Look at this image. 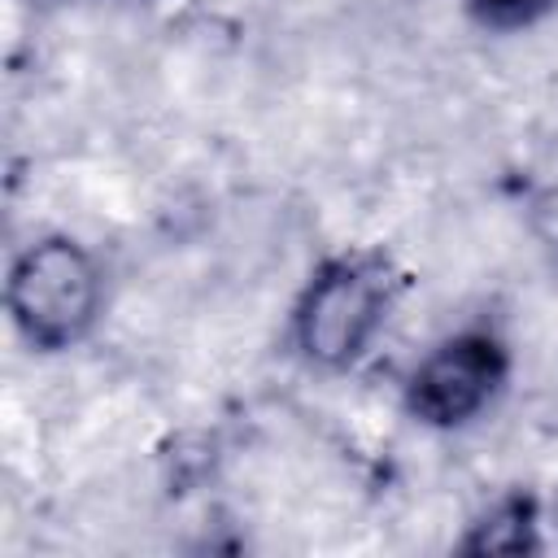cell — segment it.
<instances>
[{
	"label": "cell",
	"instance_id": "3957f363",
	"mask_svg": "<svg viewBox=\"0 0 558 558\" xmlns=\"http://www.w3.org/2000/svg\"><path fill=\"white\" fill-rule=\"evenodd\" d=\"M506 379V349L488 331H462L445 340L410 375V414L432 427H453L480 414Z\"/></svg>",
	"mask_w": 558,
	"mask_h": 558
},
{
	"label": "cell",
	"instance_id": "277c9868",
	"mask_svg": "<svg viewBox=\"0 0 558 558\" xmlns=\"http://www.w3.org/2000/svg\"><path fill=\"white\" fill-rule=\"evenodd\" d=\"M471 554H532L536 549V506L532 497H506L475 532L466 536Z\"/></svg>",
	"mask_w": 558,
	"mask_h": 558
},
{
	"label": "cell",
	"instance_id": "6da1fadb",
	"mask_svg": "<svg viewBox=\"0 0 558 558\" xmlns=\"http://www.w3.org/2000/svg\"><path fill=\"white\" fill-rule=\"evenodd\" d=\"M100 301V279L92 257L74 240H39L31 244L9 275V310L22 336L39 349L74 344Z\"/></svg>",
	"mask_w": 558,
	"mask_h": 558
},
{
	"label": "cell",
	"instance_id": "5b68a950",
	"mask_svg": "<svg viewBox=\"0 0 558 558\" xmlns=\"http://www.w3.org/2000/svg\"><path fill=\"white\" fill-rule=\"evenodd\" d=\"M554 0H466L471 17L493 26V31H519L527 22H536Z\"/></svg>",
	"mask_w": 558,
	"mask_h": 558
},
{
	"label": "cell",
	"instance_id": "7a4b0ae2",
	"mask_svg": "<svg viewBox=\"0 0 558 558\" xmlns=\"http://www.w3.org/2000/svg\"><path fill=\"white\" fill-rule=\"evenodd\" d=\"M388 270L379 257H336L305 288L296 310V340L323 366L353 362L384 323Z\"/></svg>",
	"mask_w": 558,
	"mask_h": 558
}]
</instances>
